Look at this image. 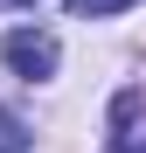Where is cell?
Returning a JSON list of instances; mask_svg holds the SVG:
<instances>
[{"mask_svg":"<svg viewBox=\"0 0 146 153\" xmlns=\"http://www.w3.org/2000/svg\"><path fill=\"white\" fill-rule=\"evenodd\" d=\"M56 56H63L56 35H42V28H14L7 35V63H14V76H28V84L35 76H56Z\"/></svg>","mask_w":146,"mask_h":153,"instance_id":"obj_1","label":"cell"},{"mask_svg":"<svg viewBox=\"0 0 146 153\" xmlns=\"http://www.w3.org/2000/svg\"><path fill=\"white\" fill-rule=\"evenodd\" d=\"M0 153H28V132H21V118L0 111Z\"/></svg>","mask_w":146,"mask_h":153,"instance_id":"obj_2","label":"cell"},{"mask_svg":"<svg viewBox=\"0 0 146 153\" xmlns=\"http://www.w3.org/2000/svg\"><path fill=\"white\" fill-rule=\"evenodd\" d=\"M125 0H70V14H118Z\"/></svg>","mask_w":146,"mask_h":153,"instance_id":"obj_3","label":"cell"},{"mask_svg":"<svg viewBox=\"0 0 146 153\" xmlns=\"http://www.w3.org/2000/svg\"><path fill=\"white\" fill-rule=\"evenodd\" d=\"M21 7H28V0H21Z\"/></svg>","mask_w":146,"mask_h":153,"instance_id":"obj_4","label":"cell"}]
</instances>
